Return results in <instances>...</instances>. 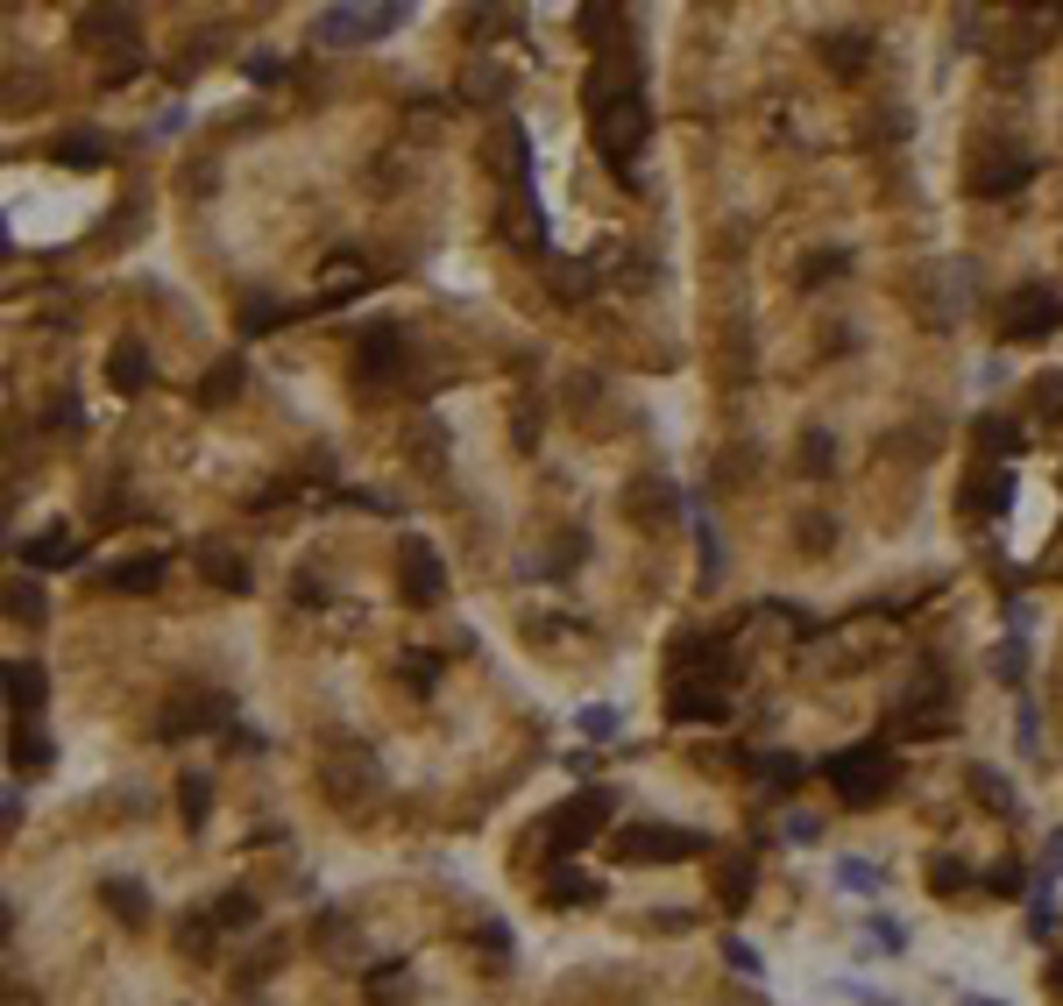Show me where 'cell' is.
Listing matches in <instances>:
<instances>
[{"instance_id": "1", "label": "cell", "mask_w": 1063, "mask_h": 1006, "mask_svg": "<svg viewBox=\"0 0 1063 1006\" xmlns=\"http://www.w3.org/2000/svg\"><path fill=\"white\" fill-rule=\"evenodd\" d=\"M646 142H652V93H632V100H617V107L596 114V149H603V163L617 171V185H632V192H638L632 157Z\"/></svg>"}, {"instance_id": "2", "label": "cell", "mask_w": 1063, "mask_h": 1006, "mask_svg": "<svg viewBox=\"0 0 1063 1006\" xmlns=\"http://www.w3.org/2000/svg\"><path fill=\"white\" fill-rule=\"evenodd\" d=\"M816 773L836 787L844 808H873L879 794L893 787V752H887V744H844V752H830Z\"/></svg>"}, {"instance_id": "3", "label": "cell", "mask_w": 1063, "mask_h": 1006, "mask_svg": "<svg viewBox=\"0 0 1063 1006\" xmlns=\"http://www.w3.org/2000/svg\"><path fill=\"white\" fill-rule=\"evenodd\" d=\"M1056 326H1063V291H1050V284H1014L1000 298V334L1007 340H1050Z\"/></svg>"}, {"instance_id": "4", "label": "cell", "mask_w": 1063, "mask_h": 1006, "mask_svg": "<svg viewBox=\"0 0 1063 1006\" xmlns=\"http://www.w3.org/2000/svg\"><path fill=\"white\" fill-rule=\"evenodd\" d=\"M610 808H617V794H610V787H596V794H575V801H561V808L546 816V851H553V858H567V851L596 844V830L610 822Z\"/></svg>"}, {"instance_id": "5", "label": "cell", "mask_w": 1063, "mask_h": 1006, "mask_svg": "<svg viewBox=\"0 0 1063 1006\" xmlns=\"http://www.w3.org/2000/svg\"><path fill=\"white\" fill-rule=\"evenodd\" d=\"M632 93H646V57H638L632 43H617V50H603L589 65L581 100H589V114H603V107H617V100H632Z\"/></svg>"}, {"instance_id": "6", "label": "cell", "mask_w": 1063, "mask_h": 1006, "mask_svg": "<svg viewBox=\"0 0 1063 1006\" xmlns=\"http://www.w3.org/2000/svg\"><path fill=\"white\" fill-rule=\"evenodd\" d=\"M702 851H709V836L673 830V822H646V830L617 836V858H632V865H681V858H702Z\"/></svg>"}, {"instance_id": "7", "label": "cell", "mask_w": 1063, "mask_h": 1006, "mask_svg": "<svg viewBox=\"0 0 1063 1006\" xmlns=\"http://www.w3.org/2000/svg\"><path fill=\"white\" fill-rule=\"evenodd\" d=\"M397 589H404V603H440V595H447V560H440V546H426V539H404V546H397Z\"/></svg>"}, {"instance_id": "8", "label": "cell", "mask_w": 1063, "mask_h": 1006, "mask_svg": "<svg viewBox=\"0 0 1063 1006\" xmlns=\"http://www.w3.org/2000/svg\"><path fill=\"white\" fill-rule=\"evenodd\" d=\"M355 369H362V383H397L404 377V326L377 320L362 334V348H355Z\"/></svg>"}, {"instance_id": "9", "label": "cell", "mask_w": 1063, "mask_h": 1006, "mask_svg": "<svg viewBox=\"0 0 1063 1006\" xmlns=\"http://www.w3.org/2000/svg\"><path fill=\"white\" fill-rule=\"evenodd\" d=\"M724 716H730V702L716 695V687L688 681V673L667 681V724H724Z\"/></svg>"}, {"instance_id": "10", "label": "cell", "mask_w": 1063, "mask_h": 1006, "mask_svg": "<svg viewBox=\"0 0 1063 1006\" xmlns=\"http://www.w3.org/2000/svg\"><path fill=\"white\" fill-rule=\"evenodd\" d=\"M107 383L122 390V397H135V390H149V383H157V362H149V348H142L135 334H122V340L107 348Z\"/></svg>"}, {"instance_id": "11", "label": "cell", "mask_w": 1063, "mask_h": 1006, "mask_svg": "<svg viewBox=\"0 0 1063 1006\" xmlns=\"http://www.w3.org/2000/svg\"><path fill=\"white\" fill-rule=\"evenodd\" d=\"M1028 177H1036V157H993L971 171V199H1007V192H1021Z\"/></svg>"}, {"instance_id": "12", "label": "cell", "mask_w": 1063, "mask_h": 1006, "mask_svg": "<svg viewBox=\"0 0 1063 1006\" xmlns=\"http://www.w3.org/2000/svg\"><path fill=\"white\" fill-rule=\"evenodd\" d=\"M822 65L836 71V79H858L865 65H873V36H858V28H822Z\"/></svg>"}, {"instance_id": "13", "label": "cell", "mask_w": 1063, "mask_h": 1006, "mask_svg": "<svg viewBox=\"0 0 1063 1006\" xmlns=\"http://www.w3.org/2000/svg\"><path fill=\"white\" fill-rule=\"evenodd\" d=\"M312 36L348 50V43H377V28H369V8H320L312 14Z\"/></svg>"}, {"instance_id": "14", "label": "cell", "mask_w": 1063, "mask_h": 1006, "mask_svg": "<svg viewBox=\"0 0 1063 1006\" xmlns=\"http://www.w3.org/2000/svg\"><path fill=\"white\" fill-rule=\"evenodd\" d=\"M43 695H50V673L36 659H8V709L14 716H43Z\"/></svg>"}, {"instance_id": "15", "label": "cell", "mask_w": 1063, "mask_h": 1006, "mask_svg": "<svg viewBox=\"0 0 1063 1006\" xmlns=\"http://www.w3.org/2000/svg\"><path fill=\"white\" fill-rule=\"evenodd\" d=\"M14 553H22L28 567H79V560H85V553L71 546L65 524H50V532H36V539H14Z\"/></svg>"}, {"instance_id": "16", "label": "cell", "mask_w": 1063, "mask_h": 1006, "mask_svg": "<svg viewBox=\"0 0 1063 1006\" xmlns=\"http://www.w3.org/2000/svg\"><path fill=\"white\" fill-rule=\"evenodd\" d=\"M497 228L511 234L518 248H546V220H539V206H532V192H511L504 199V213H497Z\"/></svg>"}, {"instance_id": "17", "label": "cell", "mask_w": 1063, "mask_h": 1006, "mask_svg": "<svg viewBox=\"0 0 1063 1006\" xmlns=\"http://www.w3.org/2000/svg\"><path fill=\"white\" fill-rule=\"evenodd\" d=\"M369 291V263H355V255H334V269H326V284H320V298L312 305H348V298H362Z\"/></svg>"}, {"instance_id": "18", "label": "cell", "mask_w": 1063, "mask_h": 1006, "mask_svg": "<svg viewBox=\"0 0 1063 1006\" xmlns=\"http://www.w3.org/2000/svg\"><path fill=\"white\" fill-rule=\"evenodd\" d=\"M546 284H553V298H567V305H575V298H589L596 291V255H553V263H546Z\"/></svg>"}, {"instance_id": "19", "label": "cell", "mask_w": 1063, "mask_h": 1006, "mask_svg": "<svg viewBox=\"0 0 1063 1006\" xmlns=\"http://www.w3.org/2000/svg\"><path fill=\"white\" fill-rule=\"evenodd\" d=\"M497 163H504V177H511V192H532V135H525V122H504Z\"/></svg>"}, {"instance_id": "20", "label": "cell", "mask_w": 1063, "mask_h": 1006, "mask_svg": "<svg viewBox=\"0 0 1063 1006\" xmlns=\"http://www.w3.org/2000/svg\"><path fill=\"white\" fill-rule=\"evenodd\" d=\"M192 560H199V575H206V581H213V589H228V595H242V589H256V575H249V567H242V560H234V553H228V546H199V553H192Z\"/></svg>"}, {"instance_id": "21", "label": "cell", "mask_w": 1063, "mask_h": 1006, "mask_svg": "<svg viewBox=\"0 0 1063 1006\" xmlns=\"http://www.w3.org/2000/svg\"><path fill=\"white\" fill-rule=\"evenodd\" d=\"M107 157H114V149H107V135H100V128L57 135V163H65V171H100Z\"/></svg>"}, {"instance_id": "22", "label": "cell", "mask_w": 1063, "mask_h": 1006, "mask_svg": "<svg viewBox=\"0 0 1063 1006\" xmlns=\"http://www.w3.org/2000/svg\"><path fill=\"white\" fill-rule=\"evenodd\" d=\"M242 377H249V369H242V355H220V362H213V377H206L199 390H192V397H199L206 412H220V404H234V397H242Z\"/></svg>"}, {"instance_id": "23", "label": "cell", "mask_w": 1063, "mask_h": 1006, "mask_svg": "<svg viewBox=\"0 0 1063 1006\" xmlns=\"http://www.w3.org/2000/svg\"><path fill=\"white\" fill-rule=\"evenodd\" d=\"M971 794H979V801L993 808V816H1007V822L1021 816V794L1007 787V773H1000V765H971Z\"/></svg>"}, {"instance_id": "24", "label": "cell", "mask_w": 1063, "mask_h": 1006, "mask_svg": "<svg viewBox=\"0 0 1063 1006\" xmlns=\"http://www.w3.org/2000/svg\"><path fill=\"white\" fill-rule=\"evenodd\" d=\"M100 900H107V914H114L122 928H142V922H149V893H142L135 879H107V886H100Z\"/></svg>"}, {"instance_id": "25", "label": "cell", "mask_w": 1063, "mask_h": 1006, "mask_svg": "<svg viewBox=\"0 0 1063 1006\" xmlns=\"http://www.w3.org/2000/svg\"><path fill=\"white\" fill-rule=\"evenodd\" d=\"M107 589H122V595H142V589H157L163 581V553H142V560H122V567H107Z\"/></svg>"}, {"instance_id": "26", "label": "cell", "mask_w": 1063, "mask_h": 1006, "mask_svg": "<svg viewBox=\"0 0 1063 1006\" xmlns=\"http://www.w3.org/2000/svg\"><path fill=\"white\" fill-rule=\"evenodd\" d=\"M135 28H142V22H135L128 8H85L79 14V36H93V43H128Z\"/></svg>"}, {"instance_id": "27", "label": "cell", "mask_w": 1063, "mask_h": 1006, "mask_svg": "<svg viewBox=\"0 0 1063 1006\" xmlns=\"http://www.w3.org/2000/svg\"><path fill=\"white\" fill-rule=\"evenodd\" d=\"M8 752H14V773H28V765H50V738L36 730V716H14Z\"/></svg>"}, {"instance_id": "28", "label": "cell", "mask_w": 1063, "mask_h": 1006, "mask_svg": "<svg viewBox=\"0 0 1063 1006\" xmlns=\"http://www.w3.org/2000/svg\"><path fill=\"white\" fill-rule=\"evenodd\" d=\"M979 886H985V893H1000V900H1028V893H1036V886H1028V865H1021V858H1000Z\"/></svg>"}, {"instance_id": "29", "label": "cell", "mask_w": 1063, "mask_h": 1006, "mask_svg": "<svg viewBox=\"0 0 1063 1006\" xmlns=\"http://www.w3.org/2000/svg\"><path fill=\"white\" fill-rule=\"evenodd\" d=\"M206 808H213V779H206V773H185V779H177V816H185L192 830H199Z\"/></svg>"}, {"instance_id": "30", "label": "cell", "mask_w": 1063, "mask_h": 1006, "mask_svg": "<svg viewBox=\"0 0 1063 1006\" xmlns=\"http://www.w3.org/2000/svg\"><path fill=\"white\" fill-rule=\"evenodd\" d=\"M596 893H603V886H589V879H581L567 858H553V900H567V907H589Z\"/></svg>"}, {"instance_id": "31", "label": "cell", "mask_w": 1063, "mask_h": 1006, "mask_svg": "<svg viewBox=\"0 0 1063 1006\" xmlns=\"http://www.w3.org/2000/svg\"><path fill=\"white\" fill-rule=\"evenodd\" d=\"M993 673H1000L1007 687H1021V681H1028V631H1014V638L993 652Z\"/></svg>"}, {"instance_id": "32", "label": "cell", "mask_w": 1063, "mask_h": 1006, "mask_svg": "<svg viewBox=\"0 0 1063 1006\" xmlns=\"http://www.w3.org/2000/svg\"><path fill=\"white\" fill-rule=\"evenodd\" d=\"M865 950H887V957H901V950H908V928L893 922V914H873V922H865Z\"/></svg>"}, {"instance_id": "33", "label": "cell", "mask_w": 1063, "mask_h": 1006, "mask_svg": "<svg viewBox=\"0 0 1063 1006\" xmlns=\"http://www.w3.org/2000/svg\"><path fill=\"white\" fill-rule=\"evenodd\" d=\"M284 320H291V312H284L277 298H249V305H242V334H277Z\"/></svg>"}, {"instance_id": "34", "label": "cell", "mask_w": 1063, "mask_h": 1006, "mask_svg": "<svg viewBox=\"0 0 1063 1006\" xmlns=\"http://www.w3.org/2000/svg\"><path fill=\"white\" fill-rule=\"evenodd\" d=\"M8 617L14 624H43V589H36V581H14V589H8Z\"/></svg>"}, {"instance_id": "35", "label": "cell", "mask_w": 1063, "mask_h": 1006, "mask_svg": "<svg viewBox=\"0 0 1063 1006\" xmlns=\"http://www.w3.org/2000/svg\"><path fill=\"white\" fill-rule=\"evenodd\" d=\"M759 773H773V787H801V779H808V765L795 759V752H766V759H759Z\"/></svg>"}, {"instance_id": "36", "label": "cell", "mask_w": 1063, "mask_h": 1006, "mask_svg": "<svg viewBox=\"0 0 1063 1006\" xmlns=\"http://www.w3.org/2000/svg\"><path fill=\"white\" fill-rule=\"evenodd\" d=\"M836 886H844V893H879V872H873V865H865V858H836Z\"/></svg>"}, {"instance_id": "37", "label": "cell", "mask_w": 1063, "mask_h": 1006, "mask_svg": "<svg viewBox=\"0 0 1063 1006\" xmlns=\"http://www.w3.org/2000/svg\"><path fill=\"white\" fill-rule=\"evenodd\" d=\"M213 914H192V922L185 928H177V943H185V957H213Z\"/></svg>"}, {"instance_id": "38", "label": "cell", "mask_w": 1063, "mask_h": 1006, "mask_svg": "<svg viewBox=\"0 0 1063 1006\" xmlns=\"http://www.w3.org/2000/svg\"><path fill=\"white\" fill-rule=\"evenodd\" d=\"M830 461H836V440L816 426V432L801 440V469H808V475H830Z\"/></svg>"}, {"instance_id": "39", "label": "cell", "mask_w": 1063, "mask_h": 1006, "mask_svg": "<svg viewBox=\"0 0 1063 1006\" xmlns=\"http://www.w3.org/2000/svg\"><path fill=\"white\" fill-rule=\"evenodd\" d=\"M1036 412L1050 418V426H1063V369H1050V377H1036Z\"/></svg>"}, {"instance_id": "40", "label": "cell", "mask_w": 1063, "mask_h": 1006, "mask_svg": "<svg viewBox=\"0 0 1063 1006\" xmlns=\"http://www.w3.org/2000/svg\"><path fill=\"white\" fill-rule=\"evenodd\" d=\"M964 858H950V851H943V858H929V886H936V893H964Z\"/></svg>"}, {"instance_id": "41", "label": "cell", "mask_w": 1063, "mask_h": 1006, "mask_svg": "<svg viewBox=\"0 0 1063 1006\" xmlns=\"http://www.w3.org/2000/svg\"><path fill=\"white\" fill-rule=\"evenodd\" d=\"M1050 928H1056V900H1050V886H1036V900H1028V936L1050 943Z\"/></svg>"}, {"instance_id": "42", "label": "cell", "mask_w": 1063, "mask_h": 1006, "mask_svg": "<svg viewBox=\"0 0 1063 1006\" xmlns=\"http://www.w3.org/2000/svg\"><path fill=\"white\" fill-rule=\"evenodd\" d=\"M752 900V858H730V872H724V907H744Z\"/></svg>"}, {"instance_id": "43", "label": "cell", "mask_w": 1063, "mask_h": 1006, "mask_svg": "<svg viewBox=\"0 0 1063 1006\" xmlns=\"http://www.w3.org/2000/svg\"><path fill=\"white\" fill-rule=\"evenodd\" d=\"M581 738L610 744V738H617V709H610V702H596V709H581Z\"/></svg>"}, {"instance_id": "44", "label": "cell", "mask_w": 1063, "mask_h": 1006, "mask_svg": "<svg viewBox=\"0 0 1063 1006\" xmlns=\"http://www.w3.org/2000/svg\"><path fill=\"white\" fill-rule=\"evenodd\" d=\"M695 539H702V581H716L724 575V553H716V524L702 518V510H695Z\"/></svg>"}, {"instance_id": "45", "label": "cell", "mask_w": 1063, "mask_h": 1006, "mask_svg": "<svg viewBox=\"0 0 1063 1006\" xmlns=\"http://www.w3.org/2000/svg\"><path fill=\"white\" fill-rule=\"evenodd\" d=\"M213 922H220V928H249V922H256V900H249V893H228V900L213 907Z\"/></svg>"}, {"instance_id": "46", "label": "cell", "mask_w": 1063, "mask_h": 1006, "mask_svg": "<svg viewBox=\"0 0 1063 1006\" xmlns=\"http://www.w3.org/2000/svg\"><path fill=\"white\" fill-rule=\"evenodd\" d=\"M724 957H730V971H744V979L759 971V950H752L744 936H724Z\"/></svg>"}, {"instance_id": "47", "label": "cell", "mask_w": 1063, "mask_h": 1006, "mask_svg": "<svg viewBox=\"0 0 1063 1006\" xmlns=\"http://www.w3.org/2000/svg\"><path fill=\"white\" fill-rule=\"evenodd\" d=\"M404 22H412L404 0H397V8H369V28H377V36H391V28H404Z\"/></svg>"}, {"instance_id": "48", "label": "cell", "mask_w": 1063, "mask_h": 1006, "mask_svg": "<svg viewBox=\"0 0 1063 1006\" xmlns=\"http://www.w3.org/2000/svg\"><path fill=\"white\" fill-rule=\"evenodd\" d=\"M242 71H249V79H256V85H277V79H284V57H249Z\"/></svg>"}, {"instance_id": "49", "label": "cell", "mask_w": 1063, "mask_h": 1006, "mask_svg": "<svg viewBox=\"0 0 1063 1006\" xmlns=\"http://www.w3.org/2000/svg\"><path fill=\"white\" fill-rule=\"evenodd\" d=\"M979 432H985V440H993V447H1000V454H1014V447H1021V432H1014V426H1000V418H985V426H979Z\"/></svg>"}, {"instance_id": "50", "label": "cell", "mask_w": 1063, "mask_h": 1006, "mask_svg": "<svg viewBox=\"0 0 1063 1006\" xmlns=\"http://www.w3.org/2000/svg\"><path fill=\"white\" fill-rule=\"evenodd\" d=\"M43 418H50V426H79L85 412H79V397H57V404H50V412H43Z\"/></svg>"}, {"instance_id": "51", "label": "cell", "mask_w": 1063, "mask_h": 1006, "mask_svg": "<svg viewBox=\"0 0 1063 1006\" xmlns=\"http://www.w3.org/2000/svg\"><path fill=\"white\" fill-rule=\"evenodd\" d=\"M404 673H412L418 687H432V681H440V667H432V652H412V667H404Z\"/></svg>"}, {"instance_id": "52", "label": "cell", "mask_w": 1063, "mask_h": 1006, "mask_svg": "<svg viewBox=\"0 0 1063 1006\" xmlns=\"http://www.w3.org/2000/svg\"><path fill=\"white\" fill-rule=\"evenodd\" d=\"M787 836H795V844H816L822 822H816V816H795V822H787Z\"/></svg>"}, {"instance_id": "53", "label": "cell", "mask_w": 1063, "mask_h": 1006, "mask_svg": "<svg viewBox=\"0 0 1063 1006\" xmlns=\"http://www.w3.org/2000/svg\"><path fill=\"white\" fill-rule=\"evenodd\" d=\"M1050 993H1063V957H1050Z\"/></svg>"}, {"instance_id": "54", "label": "cell", "mask_w": 1063, "mask_h": 1006, "mask_svg": "<svg viewBox=\"0 0 1063 1006\" xmlns=\"http://www.w3.org/2000/svg\"><path fill=\"white\" fill-rule=\"evenodd\" d=\"M964 1006H1000V999H985V993H964Z\"/></svg>"}]
</instances>
